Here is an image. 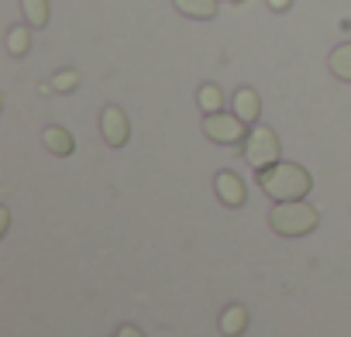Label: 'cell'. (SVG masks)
<instances>
[{"instance_id": "cell-1", "label": "cell", "mask_w": 351, "mask_h": 337, "mask_svg": "<svg viewBox=\"0 0 351 337\" xmlns=\"http://www.w3.org/2000/svg\"><path fill=\"white\" fill-rule=\"evenodd\" d=\"M262 193L272 200V203H282V200H306V193L313 190V176L306 173L303 165L296 162H276L262 173H255Z\"/></svg>"}, {"instance_id": "cell-2", "label": "cell", "mask_w": 351, "mask_h": 337, "mask_svg": "<svg viewBox=\"0 0 351 337\" xmlns=\"http://www.w3.org/2000/svg\"><path fill=\"white\" fill-rule=\"evenodd\" d=\"M317 224H320V214L306 200H282V203H272L269 210V227L282 238H303L317 231Z\"/></svg>"}, {"instance_id": "cell-3", "label": "cell", "mask_w": 351, "mask_h": 337, "mask_svg": "<svg viewBox=\"0 0 351 337\" xmlns=\"http://www.w3.org/2000/svg\"><path fill=\"white\" fill-rule=\"evenodd\" d=\"M241 155L245 162L255 168V173H262V168L282 162V145H279V134L269 127V124H255L248 131V141L241 145Z\"/></svg>"}, {"instance_id": "cell-4", "label": "cell", "mask_w": 351, "mask_h": 337, "mask_svg": "<svg viewBox=\"0 0 351 337\" xmlns=\"http://www.w3.org/2000/svg\"><path fill=\"white\" fill-rule=\"evenodd\" d=\"M248 124L234 114V110H221V114H204V134L214 141V145H224V148H234V145H245L248 141Z\"/></svg>"}, {"instance_id": "cell-5", "label": "cell", "mask_w": 351, "mask_h": 337, "mask_svg": "<svg viewBox=\"0 0 351 337\" xmlns=\"http://www.w3.org/2000/svg\"><path fill=\"white\" fill-rule=\"evenodd\" d=\"M100 138L110 145V148H124L128 138H131V121L128 114L117 107V103H107L104 114H100Z\"/></svg>"}, {"instance_id": "cell-6", "label": "cell", "mask_w": 351, "mask_h": 337, "mask_svg": "<svg viewBox=\"0 0 351 337\" xmlns=\"http://www.w3.org/2000/svg\"><path fill=\"white\" fill-rule=\"evenodd\" d=\"M214 193H217V200H221L224 207H231V210L245 207V200H248V186H245V179H241L238 173H228V168L214 176Z\"/></svg>"}, {"instance_id": "cell-7", "label": "cell", "mask_w": 351, "mask_h": 337, "mask_svg": "<svg viewBox=\"0 0 351 337\" xmlns=\"http://www.w3.org/2000/svg\"><path fill=\"white\" fill-rule=\"evenodd\" d=\"M231 110H234L248 127H255V124H258V117H262V97H258V90L241 86V90L234 93V100H231Z\"/></svg>"}, {"instance_id": "cell-8", "label": "cell", "mask_w": 351, "mask_h": 337, "mask_svg": "<svg viewBox=\"0 0 351 337\" xmlns=\"http://www.w3.org/2000/svg\"><path fill=\"white\" fill-rule=\"evenodd\" d=\"M42 145H45L56 158H69V155L76 151L73 131H66V127H59V124H49V127L42 131Z\"/></svg>"}, {"instance_id": "cell-9", "label": "cell", "mask_w": 351, "mask_h": 337, "mask_svg": "<svg viewBox=\"0 0 351 337\" xmlns=\"http://www.w3.org/2000/svg\"><path fill=\"white\" fill-rule=\"evenodd\" d=\"M172 8L183 18H193V21H214L221 0H172Z\"/></svg>"}, {"instance_id": "cell-10", "label": "cell", "mask_w": 351, "mask_h": 337, "mask_svg": "<svg viewBox=\"0 0 351 337\" xmlns=\"http://www.w3.org/2000/svg\"><path fill=\"white\" fill-rule=\"evenodd\" d=\"M248 330V310L241 303H231L224 313H221V334L224 337H241Z\"/></svg>"}, {"instance_id": "cell-11", "label": "cell", "mask_w": 351, "mask_h": 337, "mask_svg": "<svg viewBox=\"0 0 351 337\" xmlns=\"http://www.w3.org/2000/svg\"><path fill=\"white\" fill-rule=\"evenodd\" d=\"M327 69H330V76H337L341 83H351V42L330 49V55H327Z\"/></svg>"}, {"instance_id": "cell-12", "label": "cell", "mask_w": 351, "mask_h": 337, "mask_svg": "<svg viewBox=\"0 0 351 337\" xmlns=\"http://www.w3.org/2000/svg\"><path fill=\"white\" fill-rule=\"evenodd\" d=\"M197 103H200L204 114H221V110H224V90H221L217 83H204V86L197 90Z\"/></svg>"}, {"instance_id": "cell-13", "label": "cell", "mask_w": 351, "mask_h": 337, "mask_svg": "<svg viewBox=\"0 0 351 337\" xmlns=\"http://www.w3.org/2000/svg\"><path fill=\"white\" fill-rule=\"evenodd\" d=\"M28 49H32V25L25 21V25H14L8 32V52L14 59H21V55H28Z\"/></svg>"}, {"instance_id": "cell-14", "label": "cell", "mask_w": 351, "mask_h": 337, "mask_svg": "<svg viewBox=\"0 0 351 337\" xmlns=\"http://www.w3.org/2000/svg\"><path fill=\"white\" fill-rule=\"evenodd\" d=\"M21 11H25V21L32 28H45L49 25V0H21Z\"/></svg>"}, {"instance_id": "cell-15", "label": "cell", "mask_w": 351, "mask_h": 337, "mask_svg": "<svg viewBox=\"0 0 351 337\" xmlns=\"http://www.w3.org/2000/svg\"><path fill=\"white\" fill-rule=\"evenodd\" d=\"M56 93H73L76 86H80V73L76 69H62V73H56L52 76V83H49Z\"/></svg>"}, {"instance_id": "cell-16", "label": "cell", "mask_w": 351, "mask_h": 337, "mask_svg": "<svg viewBox=\"0 0 351 337\" xmlns=\"http://www.w3.org/2000/svg\"><path fill=\"white\" fill-rule=\"evenodd\" d=\"M117 337H145V334H141L134 323H121V327H117Z\"/></svg>"}, {"instance_id": "cell-17", "label": "cell", "mask_w": 351, "mask_h": 337, "mask_svg": "<svg viewBox=\"0 0 351 337\" xmlns=\"http://www.w3.org/2000/svg\"><path fill=\"white\" fill-rule=\"evenodd\" d=\"M11 231V210L8 207H0V238H4Z\"/></svg>"}, {"instance_id": "cell-18", "label": "cell", "mask_w": 351, "mask_h": 337, "mask_svg": "<svg viewBox=\"0 0 351 337\" xmlns=\"http://www.w3.org/2000/svg\"><path fill=\"white\" fill-rule=\"evenodd\" d=\"M265 4H269V11L282 14V11H289V8H293V0H265Z\"/></svg>"}, {"instance_id": "cell-19", "label": "cell", "mask_w": 351, "mask_h": 337, "mask_svg": "<svg viewBox=\"0 0 351 337\" xmlns=\"http://www.w3.org/2000/svg\"><path fill=\"white\" fill-rule=\"evenodd\" d=\"M234 4H245V0H234Z\"/></svg>"}]
</instances>
